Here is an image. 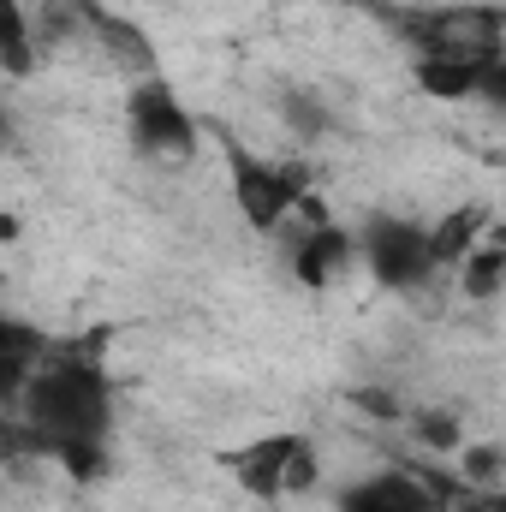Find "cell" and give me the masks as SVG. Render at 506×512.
Listing matches in <instances>:
<instances>
[{
  "label": "cell",
  "instance_id": "obj_1",
  "mask_svg": "<svg viewBox=\"0 0 506 512\" xmlns=\"http://www.w3.org/2000/svg\"><path fill=\"white\" fill-rule=\"evenodd\" d=\"M102 340L108 334H84L72 346L54 340L24 399L12 405V429L30 435V447L54 459L72 483L108 477V447L120 423V387L102 364Z\"/></svg>",
  "mask_w": 506,
  "mask_h": 512
},
{
  "label": "cell",
  "instance_id": "obj_13",
  "mask_svg": "<svg viewBox=\"0 0 506 512\" xmlns=\"http://www.w3.org/2000/svg\"><path fill=\"white\" fill-rule=\"evenodd\" d=\"M411 423H417V441H423L429 453H453V447H465V429H459L453 411H417Z\"/></svg>",
  "mask_w": 506,
  "mask_h": 512
},
{
  "label": "cell",
  "instance_id": "obj_15",
  "mask_svg": "<svg viewBox=\"0 0 506 512\" xmlns=\"http://www.w3.org/2000/svg\"><path fill=\"white\" fill-rule=\"evenodd\" d=\"M352 405H358V411H370V417H381V423H399V417H405V405H399L387 387H358V393H352Z\"/></svg>",
  "mask_w": 506,
  "mask_h": 512
},
{
  "label": "cell",
  "instance_id": "obj_16",
  "mask_svg": "<svg viewBox=\"0 0 506 512\" xmlns=\"http://www.w3.org/2000/svg\"><path fill=\"white\" fill-rule=\"evenodd\" d=\"M399 6H423V0H399Z\"/></svg>",
  "mask_w": 506,
  "mask_h": 512
},
{
  "label": "cell",
  "instance_id": "obj_7",
  "mask_svg": "<svg viewBox=\"0 0 506 512\" xmlns=\"http://www.w3.org/2000/svg\"><path fill=\"white\" fill-rule=\"evenodd\" d=\"M334 512H441L429 483L405 465H381L334 489Z\"/></svg>",
  "mask_w": 506,
  "mask_h": 512
},
{
  "label": "cell",
  "instance_id": "obj_6",
  "mask_svg": "<svg viewBox=\"0 0 506 512\" xmlns=\"http://www.w3.org/2000/svg\"><path fill=\"white\" fill-rule=\"evenodd\" d=\"M358 262V233L334 227V221H298L286 227V268L304 292H328L346 268Z\"/></svg>",
  "mask_w": 506,
  "mask_h": 512
},
{
  "label": "cell",
  "instance_id": "obj_9",
  "mask_svg": "<svg viewBox=\"0 0 506 512\" xmlns=\"http://www.w3.org/2000/svg\"><path fill=\"white\" fill-rule=\"evenodd\" d=\"M48 346H54V340H48L42 328H30L24 316H0V399H6V405L24 399V387L42 370Z\"/></svg>",
  "mask_w": 506,
  "mask_h": 512
},
{
  "label": "cell",
  "instance_id": "obj_8",
  "mask_svg": "<svg viewBox=\"0 0 506 512\" xmlns=\"http://www.w3.org/2000/svg\"><path fill=\"white\" fill-rule=\"evenodd\" d=\"M66 6H72L78 24L108 48V60L126 66L131 84H137V78H161V48H155V36H149L143 24H131V18L108 12V6H96V0H66Z\"/></svg>",
  "mask_w": 506,
  "mask_h": 512
},
{
  "label": "cell",
  "instance_id": "obj_11",
  "mask_svg": "<svg viewBox=\"0 0 506 512\" xmlns=\"http://www.w3.org/2000/svg\"><path fill=\"white\" fill-rule=\"evenodd\" d=\"M501 286H506V221H495L489 239L465 256V268H459V292L483 304V298H495Z\"/></svg>",
  "mask_w": 506,
  "mask_h": 512
},
{
  "label": "cell",
  "instance_id": "obj_14",
  "mask_svg": "<svg viewBox=\"0 0 506 512\" xmlns=\"http://www.w3.org/2000/svg\"><path fill=\"white\" fill-rule=\"evenodd\" d=\"M477 102H483V108H495V114H506V42L495 48V54H489V66H483Z\"/></svg>",
  "mask_w": 506,
  "mask_h": 512
},
{
  "label": "cell",
  "instance_id": "obj_10",
  "mask_svg": "<svg viewBox=\"0 0 506 512\" xmlns=\"http://www.w3.org/2000/svg\"><path fill=\"white\" fill-rule=\"evenodd\" d=\"M501 215L489 209V203H459V209H447L441 221H429V251H435V268H465V256L477 251L483 239H489V227H495Z\"/></svg>",
  "mask_w": 506,
  "mask_h": 512
},
{
  "label": "cell",
  "instance_id": "obj_2",
  "mask_svg": "<svg viewBox=\"0 0 506 512\" xmlns=\"http://www.w3.org/2000/svg\"><path fill=\"white\" fill-rule=\"evenodd\" d=\"M221 471L251 495V501H286V495H310L322 483V453L304 429H268L256 441H239L221 453Z\"/></svg>",
  "mask_w": 506,
  "mask_h": 512
},
{
  "label": "cell",
  "instance_id": "obj_5",
  "mask_svg": "<svg viewBox=\"0 0 506 512\" xmlns=\"http://www.w3.org/2000/svg\"><path fill=\"white\" fill-rule=\"evenodd\" d=\"M358 262L387 292H417L429 274H441L435 251H429V221H417V215H370L358 233Z\"/></svg>",
  "mask_w": 506,
  "mask_h": 512
},
{
  "label": "cell",
  "instance_id": "obj_3",
  "mask_svg": "<svg viewBox=\"0 0 506 512\" xmlns=\"http://www.w3.org/2000/svg\"><path fill=\"white\" fill-rule=\"evenodd\" d=\"M227 179H233V203L245 215V227L274 239L298 221L304 197H310V173L292 161H262L245 143H227Z\"/></svg>",
  "mask_w": 506,
  "mask_h": 512
},
{
  "label": "cell",
  "instance_id": "obj_4",
  "mask_svg": "<svg viewBox=\"0 0 506 512\" xmlns=\"http://www.w3.org/2000/svg\"><path fill=\"white\" fill-rule=\"evenodd\" d=\"M126 137L137 155H155V161H197L203 149L197 114L179 102L167 78H137L126 90Z\"/></svg>",
  "mask_w": 506,
  "mask_h": 512
},
{
  "label": "cell",
  "instance_id": "obj_12",
  "mask_svg": "<svg viewBox=\"0 0 506 512\" xmlns=\"http://www.w3.org/2000/svg\"><path fill=\"white\" fill-rule=\"evenodd\" d=\"M0 66L12 84H24L36 72V48H30V18L18 0H0Z\"/></svg>",
  "mask_w": 506,
  "mask_h": 512
}]
</instances>
